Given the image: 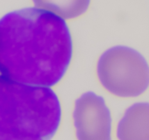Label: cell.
<instances>
[{"label": "cell", "instance_id": "obj_5", "mask_svg": "<svg viewBox=\"0 0 149 140\" xmlns=\"http://www.w3.org/2000/svg\"><path fill=\"white\" fill-rule=\"evenodd\" d=\"M117 140H149V102L136 101L127 106L114 126Z\"/></svg>", "mask_w": 149, "mask_h": 140}, {"label": "cell", "instance_id": "obj_2", "mask_svg": "<svg viewBox=\"0 0 149 140\" xmlns=\"http://www.w3.org/2000/svg\"><path fill=\"white\" fill-rule=\"evenodd\" d=\"M62 119L57 94L0 75V140H51Z\"/></svg>", "mask_w": 149, "mask_h": 140}, {"label": "cell", "instance_id": "obj_1", "mask_svg": "<svg viewBox=\"0 0 149 140\" xmlns=\"http://www.w3.org/2000/svg\"><path fill=\"white\" fill-rule=\"evenodd\" d=\"M73 56L67 22L40 8L26 7L0 18V75L52 88L66 74Z\"/></svg>", "mask_w": 149, "mask_h": 140}, {"label": "cell", "instance_id": "obj_6", "mask_svg": "<svg viewBox=\"0 0 149 140\" xmlns=\"http://www.w3.org/2000/svg\"><path fill=\"white\" fill-rule=\"evenodd\" d=\"M91 2L92 0H32L35 7L48 11L65 21L86 14Z\"/></svg>", "mask_w": 149, "mask_h": 140}, {"label": "cell", "instance_id": "obj_3", "mask_svg": "<svg viewBox=\"0 0 149 140\" xmlns=\"http://www.w3.org/2000/svg\"><path fill=\"white\" fill-rule=\"evenodd\" d=\"M100 86L120 99H135L149 89V62L137 49L117 45L105 50L96 64Z\"/></svg>", "mask_w": 149, "mask_h": 140}, {"label": "cell", "instance_id": "obj_4", "mask_svg": "<svg viewBox=\"0 0 149 140\" xmlns=\"http://www.w3.org/2000/svg\"><path fill=\"white\" fill-rule=\"evenodd\" d=\"M72 120L77 140H113V112L102 95L87 91L78 97Z\"/></svg>", "mask_w": 149, "mask_h": 140}]
</instances>
